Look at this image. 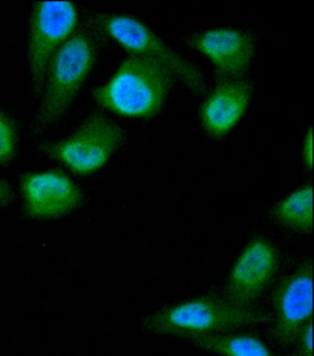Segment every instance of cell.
I'll list each match as a JSON object with an SVG mask.
<instances>
[{"mask_svg":"<svg viewBox=\"0 0 314 356\" xmlns=\"http://www.w3.org/2000/svg\"><path fill=\"white\" fill-rule=\"evenodd\" d=\"M174 81V76L157 62L131 55L109 81L93 90V97L115 114L149 118L163 108Z\"/></svg>","mask_w":314,"mask_h":356,"instance_id":"1","label":"cell"},{"mask_svg":"<svg viewBox=\"0 0 314 356\" xmlns=\"http://www.w3.org/2000/svg\"><path fill=\"white\" fill-rule=\"evenodd\" d=\"M253 307H238L226 299L200 298L166 307L144 321L147 332L181 338L185 335L223 334L264 321Z\"/></svg>","mask_w":314,"mask_h":356,"instance_id":"2","label":"cell"},{"mask_svg":"<svg viewBox=\"0 0 314 356\" xmlns=\"http://www.w3.org/2000/svg\"><path fill=\"white\" fill-rule=\"evenodd\" d=\"M95 61L92 38L76 32L53 56L41 95L36 129L47 131L66 114Z\"/></svg>","mask_w":314,"mask_h":356,"instance_id":"3","label":"cell"},{"mask_svg":"<svg viewBox=\"0 0 314 356\" xmlns=\"http://www.w3.org/2000/svg\"><path fill=\"white\" fill-rule=\"evenodd\" d=\"M96 25L132 55L144 56L165 67L195 95L206 92L205 77L200 70L138 19L123 14H101L96 18Z\"/></svg>","mask_w":314,"mask_h":356,"instance_id":"4","label":"cell"},{"mask_svg":"<svg viewBox=\"0 0 314 356\" xmlns=\"http://www.w3.org/2000/svg\"><path fill=\"white\" fill-rule=\"evenodd\" d=\"M123 141L117 124L103 115L88 118L72 134L44 144L42 151L78 176L103 168Z\"/></svg>","mask_w":314,"mask_h":356,"instance_id":"5","label":"cell"},{"mask_svg":"<svg viewBox=\"0 0 314 356\" xmlns=\"http://www.w3.org/2000/svg\"><path fill=\"white\" fill-rule=\"evenodd\" d=\"M77 8L70 1H38L31 16L28 60L33 90L40 97L51 61L75 33Z\"/></svg>","mask_w":314,"mask_h":356,"instance_id":"6","label":"cell"},{"mask_svg":"<svg viewBox=\"0 0 314 356\" xmlns=\"http://www.w3.org/2000/svg\"><path fill=\"white\" fill-rule=\"evenodd\" d=\"M277 257L267 240L256 238L245 248L226 284V300L238 307H251L275 275Z\"/></svg>","mask_w":314,"mask_h":356,"instance_id":"7","label":"cell"},{"mask_svg":"<svg viewBox=\"0 0 314 356\" xmlns=\"http://www.w3.org/2000/svg\"><path fill=\"white\" fill-rule=\"evenodd\" d=\"M26 213L33 218L47 219L75 210L82 200L78 186L58 170L25 175L21 184Z\"/></svg>","mask_w":314,"mask_h":356,"instance_id":"8","label":"cell"},{"mask_svg":"<svg viewBox=\"0 0 314 356\" xmlns=\"http://www.w3.org/2000/svg\"><path fill=\"white\" fill-rule=\"evenodd\" d=\"M313 266L306 261L284 279L274 298L275 332L284 343H293L299 330L312 321Z\"/></svg>","mask_w":314,"mask_h":356,"instance_id":"9","label":"cell"},{"mask_svg":"<svg viewBox=\"0 0 314 356\" xmlns=\"http://www.w3.org/2000/svg\"><path fill=\"white\" fill-rule=\"evenodd\" d=\"M188 44L208 56L225 80H243L254 58V39L231 28L206 31L193 36Z\"/></svg>","mask_w":314,"mask_h":356,"instance_id":"10","label":"cell"},{"mask_svg":"<svg viewBox=\"0 0 314 356\" xmlns=\"http://www.w3.org/2000/svg\"><path fill=\"white\" fill-rule=\"evenodd\" d=\"M251 97V86L247 81L220 79L201 107L200 120L205 131L215 138L228 134L245 114Z\"/></svg>","mask_w":314,"mask_h":356,"instance_id":"11","label":"cell"},{"mask_svg":"<svg viewBox=\"0 0 314 356\" xmlns=\"http://www.w3.org/2000/svg\"><path fill=\"white\" fill-rule=\"evenodd\" d=\"M180 339L220 356H275L259 339L248 335H185Z\"/></svg>","mask_w":314,"mask_h":356,"instance_id":"12","label":"cell"},{"mask_svg":"<svg viewBox=\"0 0 314 356\" xmlns=\"http://www.w3.org/2000/svg\"><path fill=\"white\" fill-rule=\"evenodd\" d=\"M273 214L285 227L309 234L313 228V186H302L288 195L274 208Z\"/></svg>","mask_w":314,"mask_h":356,"instance_id":"13","label":"cell"},{"mask_svg":"<svg viewBox=\"0 0 314 356\" xmlns=\"http://www.w3.org/2000/svg\"><path fill=\"white\" fill-rule=\"evenodd\" d=\"M18 136L13 120L0 108V165L8 163L15 156Z\"/></svg>","mask_w":314,"mask_h":356,"instance_id":"14","label":"cell"},{"mask_svg":"<svg viewBox=\"0 0 314 356\" xmlns=\"http://www.w3.org/2000/svg\"><path fill=\"white\" fill-rule=\"evenodd\" d=\"M293 343L296 344L298 356H313V321L299 330Z\"/></svg>","mask_w":314,"mask_h":356,"instance_id":"15","label":"cell"},{"mask_svg":"<svg viewBox=\"0 0 314 356\" xmlns=\"http://www.w3.org/2000/svg\"><path fill=\"white\" fill-rule=\"evenodd\" d=\"M304 165L308 169H313V131L312 128L305 135L304 149H302Z\"/></svg>","mask_w":314,"mask_h":356,"instance_id":"16","label":"cell"},{"mask_svg":"<svg viewBox=\"0 0 314 356\" xmlns=\"http://www.w3.org/2000/svg\"><path fill=\"white\" fill-rule=\"evenodd\" d=\"M11 197L10 186L4 181L0 180V207L7 204Z\"/></svg>","mask_w":314,"mask_h":356,"instance_id":"17","label":"cell"}]
</instances>
